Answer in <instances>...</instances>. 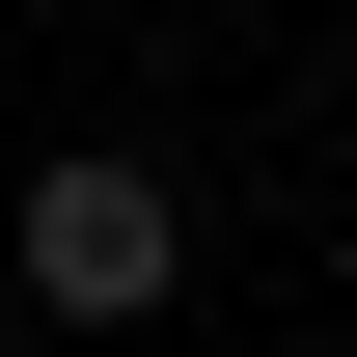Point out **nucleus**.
I'll return each mask as SVG.
<instances>
[{"label": "nucleus", "mask_w": 357, "mask_h": 357, "mask_svg": "<svg viewBox=\"0 0 357 357\" xmlns=\"http://www.w3.org/2000/svg\"><path fill=\"white\" fill-rule=\"evenodd\" d=\"M165 275H192V192L165 165H28V303L55 330H137Z\"/></svg>", "instance_id": "obj_1"}]
</instances>
